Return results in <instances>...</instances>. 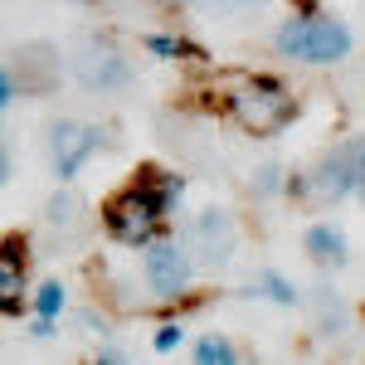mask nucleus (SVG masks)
<instances>
[{"instance_id":"obj_1","label":"nucleus","mask_w":365,"mask_h":365,"mask_svg":"<svg viewBox=\"0 0 365 365\" xmlns=\"http://www.w3.org/2000/svg\"><path fill=\"white\" fill-rule=\"evenodd\" d=\"M229 113H234V122L249 137H278L282 127L297 117V98L282 83H273V78H253L249 88H239L229 98Z\"/></svg>"},{"instance_id":"obj_2","label":"nucleus","mask_w":365,"mask_h":365,"mask_svg":"<svg viewBox=\"0 0 365 365\" xmlns=\"http://www.w3.org/2000/svg\"><path fill=\"white\" fill-rule=\"evenodd\" d=\"M346 49H351V29L327 15H297L278 29V54L297 63H336Z\"/></svg>"},{"instance_id":"obj_3","label":"nucleus","mask_w":365,"mask_h":365,"mask_svg":"<svg viewBox=\"0 0 365 365\" xmlns=\"http://www.w3.org/2000/svg\"><path fill=\"white\" fill-rule=\"evenodd\" d=\"M287 190H292L297 200H307V205H336V200L361 190V170H356V161H351V151L336 146V151H327L307 175H297Z\"/></svg>"},{"instance_id":"obj_4","label":"nucleus","mask_w":365,"mask_h":365,"mask_svg":"<svg viewBox=\"0 0 365 365\" xmlns=\"http://www.w3.org/2000/svg\"><path fill=\"white\" fill-rule=\"evenodd\" d=\"M68 68H73V78L88 93H122V88L132 83V63L108 39H78L73 54H68Z\"/></svg>"},{"instance_id":"obj_5","label":"nucleus","mask_w":365,"mask_h":365,"mask_svg":"<svg viewBox=\"0 0 365 365\" xmlns=\"http://www.w3.org/2000/svg\"><path fill=\"white\" fill-rule=\"evenodd\" d=\"M108 234H113L117 244H132V249H146L151 239H156V225H161V210L151 205V200L141 195L137 185L132 190H122V195L108 205Z\"/></svg>"},{"instance_id":"obj_6","label":"nucleus","mask_w":365,"mask_h":365,"mask_svg":"<svg viewBox=\"0 0 365 365\" xmlns=\"http://www.w3.org/2000/svg\"><path fill=\"white\" fill-rule=\"evenodd\" d=\"M5 68L15 73V83L25 88L29 98H49V93H58V83H63V58H58V49H54V44H44V39H34V44H25V49H15Z\"/></svg>"},{"instance_id":"obj_7","label":"nucleus","mask_w":365,"mask_h":365,"mask_svg":"<svg viewBox=\"0 0 365 365\" xmlns=\"http://www.w3.org/2000/svg\"><path fill=\"white\" fill-rule=\"evenodd\" d=\"M103 146H108V132H98V127H83V122H54L49 127V156H54L58 180H73L78 166Z\"/></svg>"},{"instance_id":"obj_8","label":"nucleus","mask_w":365,"mask_h":365,"mask_svg":"<svg viewBox=\"0 0 365 365\" xmlns=\"http://www.w3.org/2000/svg\"><path fill=\"white\" fill-rule=\"evenodd\" d=\"M141 268H146V287H151L156 297H175V292L190 287V258L175 249L170 239H151Z\"/></svg>"},{"instance_id":"obj_9","label":"nucleus","mask_w":365,"mask_h":365,"mask_svg":"<svg viewBox=\"0 0 365 365\" xmlns=\"http://www.w3.org/2000/svg\"><path fill=\"white\" fill-rule=\"evenodd\" d=\"M234 244H239V229H234V215L229 210H205L195 225H190V253L200 263L220 268L234 258Z\"/></svg>"},{"instance_id":"obj_10","label":"nucleus","mask_w":365,"mask_h":365,"mask_svg":"<svg viewBox=\"0 0 365 365\" xmlns=\"http://www.w3.org/2000/svg\"><path fill=\"white\" fill-rule=\"evenodd\" d=\"M20 297H25L20 239H5V253H0V312H5V317H15V312H20Z\"/></svg>"},{"instance_id":"obj_11","label":"nucleus","mask_w":365,"mask_h":365,"mask_svg":"<svg viewBox=\"0 0 365 365\" xmlns=\"http://www.w3.org/2000/svg\"><path fill=\"white\" fill-rule=\"evenodd\" d=\"M302 244H307V253L317 258V263H346V234H341L336 225H312L307 234H302Z\"/></svg>"},{"instance_id":"obj_12","label":"nucleus","mask_w":365,"mask_h":365,"mask_svg":"<svg viewBox=\"0 0 365 365\" xmlns=\"http://www.w3.org/2000/svg\"><path fill=\"white\" fill-rule=\"evenodd\" d=\"M137 190L151 200L161 215H166L170 205H175V195H180V180H175V175H166V170H156V166H141L137 170Z\"/></svg>"},{"instance_id":"obj_13","label":"nucleus","mask_w":365,"mask_h":365,"mask_svg":"<svg viewBox=\"0 0 365 365\" xmlns=\"http://www.w3.org/2000/svg\"><path fill=\"white\" fill-rule=\"evenodd\" d=\"M78 220H83V200L68 195V190H58V195L49 200V229L63 234V229H78Z\"/></svg>"},{"instance_id":"obj_14","label":"nucleus","mask_w":365,"mask_h":365,"mask_svg":"<svg viewBox=\"0 0 365 365\" xmlns=\"http://www.w3.org/2000/svg\"><path fill=\"white\" fill-rule=\"evenodd\" d=\"M258 292H263V297H273L278 307H292V302H297V287L282 278V273H273V268H268V273L258 278Z\"/></svg>"},{"instance_id":"obj_15","label":"nucleus","mask_w":365,"mask_h":365,"mask_svg":"<svg viewBox=\"0 0 365 365\" xmlns=\"http://www.w3.org/2000/svg\"><path fill=\"white\" fill-rule=\"evenodd\" d=\"M195 361L200 365H229L234 361V346L225 336H200L195 341Z\"/></svg>"},{"instance_id":"obj_16","label":"nucleus","mask_w":365,"mask_h":365,"mask_svg":"<svg viewBox=\"0 0 365 365\" xmlns=\"http://www.w3.org/2000/svg\"><path fill=\"white\" fill-rule=\"evenodd\" d=\"M146 49H151V54H161V58H185V54H195L185 39H166V34H146Z\"/></svg>"},{"instance_id":"obj_17","label":"nucleus","mask_w":365,"mask_h":365,"mask_svg":"<svg viewBox=\"0 0 365 365\" xmlns=\"http://www.w3.org/2000/svg\"><path fill=\"white\" fill-rule=\"evenodd\" d=\"M34 312L58 317V312H63V287H58V282H44V287H39V297H34Z\"/></svg>"},{"instance_id":"obj_18","label":"nucleus","mask_w":365,"mask_h":365,"mask_svg":"<svg viewBox=\"0 0 365 365\" xmlns=\"http://www.w3.org/2000/svg\"><path fill=\"white\" fill-rule=\"evenodd\" d=\"M253 190H258V195H278V190H282V166H273V161H268V166H258Z\"/></svg>"},{"instance_id":"obj_19","label":"nucleus","mask_w":365,"mask_h":365,"mask_svg":"<svg viewBox=\"0 0 365 365\" xmlns=\"http://www.w3.org/2000/svg\"><path fill=\"white\" fill-rule=\"evenodd\" d=\"M29 336H34V341H49V336H54V317L34 312V322H29Z\"/></svg>"},{"instance_id":"obj_20","label":"nucleus","mask_w":365,"mask_h":365,"mask_svg":"<svg viewBox=\"0 0 365 365\" xmlns=\"http://www.w3.org/2000/svg\"><path fill=\"white\" fill-rule=\"evenodd\" d=\"M180 336H185L180 327H161V331H156V351H175V346H180Z\"/></svg>"},{"instance_id":"obj_21","label":"nucleus","mask_w":365,"mask_h":365,"mask_svg":"<svg viewBox=\"0 0 365 365\" xmlns=\"http://www.w3.org/2000/svg\"><path fill=\"white\" fill-rule=\"evenodd\" d=\"M15 93H20V83H15V73L5 68V73H0V108H10V103H15Z\"/></svg>"},{"instance_id":"obj_22","label":"nucleus","mask_w":365,"mask_h":365,"mask_svg":"<svg viewBox=\"0 0 365 365\" xmlns=\"http://www.w3.org/2000/svg\"><path fill=\"white\" fill-rule=\"evenodd\" d=\"M346 151H351V161H356V170H361V175H365V137L346 141Z\"/></svg>"},{"instance_id":"obj_23","label":"nucleus","mask_w":365,"mask_h":365,"mask_svg":"<svg viewBox=\"0 0 365 365\" xmlns=\"http://www.w3.org/2000/svg\"><path fill=\"white\" fill-rule=\"evenodd\" d=\"M98 361H127V351H117V346H103V351H98Z\"/></svg>"},{"instance_id":"obj_24","label":"nucleus","mask_w":365,"mask_h":365,"mask_svg":"<svg viewBox=\"0 0 365 365\" xmlns=\"http://www.w3.org/2000/svg\"><path fill=\"white\" fill-rule=\"evenodd\" d=\"M356 195H361V200H365V175H361V190H356Z\"/></svg>"},{"instance_id":"obj_25","label":"nucleus","mask_w":365,"mask_h":365,"mask_svg":"<svg viewBox=\"0 0 365 365\" xmlns=\"http://www.w3.org/2000/svg\"><path fill=\"white\" fill-rule=\"evenodd\" d=\"M161 5H180V0H161Z\"/></svg>"},{"instance_id":"obj_26","label":"nucleus","mask_w":365,"mask_h":365,"mask_svg":"<svg viewBox=\"0 0 365 365\" xmlns=\"http://www.w3.org/2000/svg\"><path fill=\"white\" fill-rule=\"evenodd\" d=\"M239 5H253V0H239Z\"/></svg>"}]
</instances>
